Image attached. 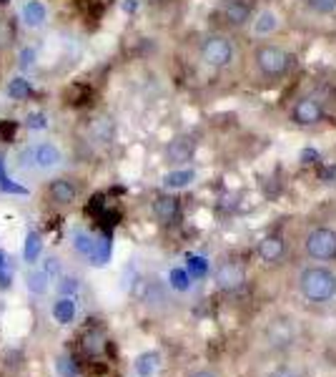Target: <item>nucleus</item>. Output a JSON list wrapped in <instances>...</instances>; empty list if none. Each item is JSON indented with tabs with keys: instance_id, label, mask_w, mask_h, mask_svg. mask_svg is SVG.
<instances>
[{
	"instance_id": "f257e3e1",
	"label": "nucleus",
	"mask_w": 336,
	"mask_h": 377,
	"mask_svg": "<svg viewBox=\"0 0 336 377\" xmlns=\"http://www.w3.org/2000/svg\"><path fill=\"white\" fill-rule=\"evenodd\" d=\"M254 66L266 81H279L294 70L296 56L279 43H259L254 50Z\"/></svg>"
},
{
	"instance_id": "f03ea898",
	"label": "nucleus",
	"mask_w": 336,
	"mask_h": 377,
	"mask_svg": "<svg viewBox=\"0 0 336 377\" xmlns=\"http://www.w3.org/2000/svg\"><path fill=\"white\" fill-rule=\"evenodd\" d=\"M199 58L208 68H231L236 61V43L224 33H211L199 43Z\"/></svg>"
},
{
	"instance_id": "7ed1b4c3",
	"label": "nucleus",
	"mask_w": 336,
	"mask_h": 377,
	"mask_svg": "<svg viewBox=\"0 0 336 377\" xmlns=\"http://www.w3.org/2000/svg\"><path fill=\"white\" fill-rule=\"evenodd\" d=\"M299 289L309 302H326L336 294V274L326 267H309L299 277Z\"/></svg>"
},
{
	"instance_id": "20e7f679",
	"label": "nucleus",
	"mask_w": 336,
	"mask_h": 377,
	"mask_svg": "<svg viewBox=\"0 0 336 377\" xmlns=\"http://www.w3.org/2000/svg\"><path fill=\"white\" fill-rule=\"evenodd\" d=\"M324 119H326V108L316 96L296 98L291 106V121L302 128H314V126L324 124Z\"/></svg>"
},
{
	"instance_id": "39448f33",
	"label": "nucleus",
	"mask_w": 336,
	"mask_h": 377,
	"mask_svg": "<svg viewBox=\"0 0 336 377\" xmlns=\"http://www.w3.org/2000/svg\"><path fill=\"white\" fill-rule=\"evenodd\" d=\"M304 249L314 259H324V262L336 259V231L331 226H316L306 234Z\"/></svg>"
},
{
	"instance_id": "423d86ee",
	"label": "nucleus",
	"mask_w": 336,
	"mask_h": 377,
	"mask_svg": "<svg viewBox=\"0 0 336 377\" xmlns=\"http://www.w3.org/2000/svg\"><path fill=\"white\" fill-rule=\"evenodd\" d=\"M254 10H256L254 0H224L219 8V21L226 28H244L256 15Z\"/></svg>"
},
{
	"instance_id": "0eeeda50",
	"label": "nucleus",
	"mask_w": 336,
	"mask_h": 377,
	"mask_svg": "<svg viewBox=\"0 0 336 377\" xmlns=\"http://www.w3.org/2000/svg\"><path fill=\"white\" fill-rule=\"evenodd\" d=\"M193 154H196V139L193 136H176V139L168 141V146H166V161L168 164H186V161H191Z\"/></svg>"
},
{
	"instance_id": "6e6552de",
	"label": "nucleus",
	"mask_w": 336,
	"mask_h": 377,
	"mask_svg": "<svg viewBox=\"0 0 336 377\" xmlns=\"http://www.w3.org/2000/svg\"><path fill=\"white\" fill-rule=\"evenodd\" d=\"M246 282V272H244V267L236 264V262H226V264L219 267V272H216V284L219 289L224 292H236L241 289Z\"/></svg>"
},
{
	"instance_id": "1a4fd4ad",
	"label": "nucleus",
	"mask_w": 336,
	"mask_h": 377,
	"mask_svg": "<svg viewBox=\"0 0 336 377\" xmlns=\"http://www.w3.org/2000/svg\"><path fill=\"white\" fill-rule=\"evenodd\" d=\"M48 199L58 206H70L78 199V184L73 179H53L48 184Z\"/></svg>"
},
{
	"instance_id": "9d476101",
	"label": "nucleus",
	"mask_w": 336,
	"mask_h": 377,
	"mask_svg": "<svg viewBox=\"0 0 336 377\" xmlns=\"http://www.w3.org/2000/svg\"><path fill=\"white\" fill-rule=\"evenodd\" d=\"M256 251H259L261 262H266V264H276V262H281L284 254H286V242H284L279 234H268V237H264L259 242Z\"/></svg>"
},
{
	"instance_id": "9b49d317",
	"label": "nucleus",
	"mask_w": 336,
	"mask_h": 377,
	"mask_svg": "<svg viewBox=\"0 0 336 377\" xmlns=\"http://www.w3.org/2000/svg\"><path fill=\"white\" fill-rule=\"evenodd\" d=\"M153 214H156V219L161 224H173L181 214L179 199H176V196H168V194L156 196V202H153Z\"/></svg>"
},
{
	"instance_id": "f8f14e48",
	"label": "nucleus",
	"mask_w": 336,
	"mask_h": 377,
	"mask_svg": "<svg viewBox=\"0 0 336 377\" xmlns=\"http://www.w3.org/2000/svg\"><path fill=\"white\" fill-rule=\"evenodd\" d=\"M21 18L28 28H41L48 21V10H46L41 0H26L21 8Z\"/></svg>"
},
{
	"instance_id": "ddd939ff",
	"label": "nucleus",
	"mask_w": 336,
	"mask_h": 377,
	"mask_svg": "<svg viewBox=\"0 0 336 377\" xmlns=\"http://www.w3.org/2000/svg\"><path fill=\"white\" fill-rule=\"evenodd\" d=\"M30 156H33V164L38 168H53L61 164V151H58V146L50 144V141L38 144V146L30 151Z\"/></svg>"
},
{
	"instance_id": "4468645a",
	"label": "nucleus",
	"mask_w": 336,
	"mask_h": 377,
	"mask_svg": "<svg viewBox=\"0 0 336 377\" xmlns=\"http://www.w3.org/2000/svg\"><path fill=\"white\" fill-rule=\"evenodd\" d=\"M251 23H254V33L259 35V38H266V35H274L276 30H279V15L271 10V8H266V10H261L259 15H254L251 18Z\"/></svg>"
},
{
	"instance_id": "2eb2a0df",
	"label": "nucleus",
	"mask_w": 336,
	"mask_h": 377,
	"mask_svg": "<svg viewBox=\"0 0 336 377\" xmlns=\"http://www.w3.org/2000/svg\"><path fill=\"white\" fill-rule=\"evenodd\" d=\"M81 349H83V355H88V357L101 355L106 349V335L101 329H88V332L81 337Z\"/></svg>"
},
{
	"instance_id": "dca6fc26",
	"label": "nucleus",
	"mask_w": 336,
	"mask_h": 377,
	"mask_svg": "<svg viewBox=\"0 0 336 377\" xmlns=\"http://www.w3.org/2000/svg\"><path fill=\"white\" fill-rule=\"evenodd\" d=\"M53 317L55 322H61V325H70L73 317H76V302L70 300V297H61V300L53 304Z\"/></svg>"
},
{
	"instance_id": "f3484780",
	"label": "nucleus",
	"mask_w": 336,
	"mask_h": 377,
	"mask_svg": "<svg viewBox=\"0 0 336 377\" xmlns=\"http://www.w3.org/2000/svg\"><path fill=\"white\" fill-rule=\"evenodd\" d=\"M193 179H196V171H193V168H179V171H171V174H166L164 184L168 188H181V186H188Z\"/></svg>"
},
{
	"instance_id": "a211bd4d",
	"label": "nucleus",
	"mask_w": 336,
	"mask_h": 377,
	"mask_svg": "<svg viewBox=\"0 0 336 377\" xmlns=\"http://www.w3.org/2000/svg\"><path fill=\"white\" fill-rule=\"evenodd\" d=\"M8 96L15 98V101H26V98L33 96V88H30V84H28L26 78H13L10 84H8Z\"/></svg>"
},
{
	"instance_id": "6ab92c4d",
	"label": "nucleus",
	"mask_w": 336,
	"mask_h": 377,
	"mask_svg": "<svg viewBox=\"0 0 336 377\" xmlns=\"http://www.w3.org/2000/svg\"><path fill=\"white\" fill-rule=\"evenodd\" d=\"M15 41V26L8 18H0V53L8 50Z\"/></svg>"
},
{
	"instance_id": "aec40b11",
	"label": "nucleus",
	"mask_w": 336,
	"mask_h": 377,
	"mask_svg": "<svg viewBox=\"0 0 336 377\" xmlns=\"http://www.w3.org/2000/svg\"><path fill=\"white\" fill-rule=\"evenodd\" d=\"M26 262H35V259L41 257V234L38 231H30L26 239Z\"/></svg>"
},
{
	"instance_id": "412c9836",
	"label": "nucleus",
	"mask_w": 336,
	"mask_h": 377,
	"mask_svg": "<svg viewBox=\"0 0 336 377\" xmlns=\"http://www.w3.org/2000/svg\"><path fill=\"white\" fill-rule=\"evenodd\" d=\"M156 365H158V355H153V352H148V355H141L136 362V370L141 377H151L153 372H156Z\"/></svg>"
},
{
	"instance_id": "4be33fe9",
	"label": "nucleus",
	"mask_w": 336,
	"mask_h": 377,
	"mask_svg": "<svg viewBox=\"0 0 336 377\" xmlns=\"http://www.w3.org/2000/svg\"><path fill=\"white\" fill-rule=\"evenodd\" d=\"M48 274L46 272H30L28 274V289L33 294H43L46 289H48Z\"/></svg>"
},
{
	"instance_id": "5701e85b",
	"label": "nucleus",
	"mask_w": 336,
	"mask_h": 377,
	"mask_svg": "<svg viewBox=\"0 0 336 377\" xmlns=\"http://www.w3.org/2000/svg\"><path fill=\"white\" fill-rule=\"evenodd\" d=\"M58 372H61V377H78V365L73 362V357H68V355H63V357H58Z\"/></svg>"
},
{
	"instance_id": "b1692460",
	"label": "nucleus",
	"mask_w": 336,
	"mask_h": 377,
	"mask_svg": "<svg viewBox=\"0 0 336 377\" xmlns=\"http://www.w3.org/2000/svg\"><path fill=\"white\" fill-rule=\"evenodd\" d=\"M304 3L319 15H329L336 10V0H304Z\"/></svg>"
},
{
	"instance_id": "393cba45",
	"label": "nucleus",
	"mask_w": 336,
	"mask_h": 377,
	"mask_svg": "<svg viewBox=\"0 0 336 377\" xmlns=\"http://www.w3.org/2000/svg\"><path fill=\"white\" fill-rule=\"evenodd\" d=\"M35 63V48H23L21 56H18V66H21V70L30 68Z\"/></svg>"
},
{
	"instance_id": "a878e982",
	"label": "nucleus",
	"mask_w": 336,
	"mask_h": 377,
	"mask_svg": "<svg viewBox=\"0 0 336 377\" xmlns=\"http://www.w3.org/2000/svg\"><path fill=\"white\" fill-rule=\"evenodd\" d=\"M0 188H3V191H10V194H26V188L13 184L10 179H6V176H0Z\"/></svg>"
},
{
	"instance_id": "bb28decb",
	"label": "nucleus",
	"mask_w": 336,
	"mask_h": 377,
	"mask_svg": "<svg viewBox=\"0 0 336 377\" xmlns=\"http://www.w3.org/2000/svg\"><path fill=\"white\" fill-rule=\"evenodd\" d=\"M76 246L83 251V254H90V251H93V242H90V237H86V234H78Z\"/></svg>"
},
{
	"instance_id": "cd10ccee",
	"label": "nucleus",
	"mask_w": 336,
	"mask_h": 377,
	"mask_svg": "<svg viewBox=\"0 0 336 377\" xmlns=\"http://www.w3.org/2000/svg\"><path fill=\"white\" fill-rule=\"evenodd\" d=\"M171 280H173V284L179 287V289H186L188 287V277H186L181 269H176V272H171Z\"/></svg>"
},
{
	"instance_id": "c85d7f7f",
	"label": "nucleus",
	"mask_w": 336,
	"mask_h": 377,
	"mask_svg": "<svg viewBox=\"0 0 336 377\" xmlns=\"http://www.w3.org/2000/svg\"><path fill=\"white\" fill-rule=\"evenodd\" d=\"M28 128H46V116L43 113H33L28 119Z\"/></svg>"
},
{
	"instance_id": "c756f323",
	"label": "nucleus",
	"mask_w": 336,
	"mask_h": 377,
	"mask_svg": "<svg viewBox=\"0 0 336 377\" xmlns=\"http://www.w3.org/2000/svg\"><path fill=\"white\" fill-rule=\"evenodd\" d=\"M188 267H191L196 274H204V262H201V259H191V262H188Z\"/></svg>"
},
{
	"instance_id": "7c9ffc66",
	"label": "nucleus",
	"mask_w": 336,
	"mask_h": 377,
	"mask_svg": "<svg viewBox=\"0 0 336 377\" xmlns=\"http://www.w3.org/2000/svg\"><path fill=\"white\" fill-rule=\"evenodd\" d=\"M76 280H63V284H61V289L63 292H73V289H76Z\"/></svg>"
},
{
	"instance_id": "2f4dec72",
	"label": "nucleus",
	"mask_w": 336,
	"mask_h": 377,
	"mask_svg": "<svg viewBox=\"0 0 336 377\" xmlns=\"http://www.w3.org/2000/svg\"><path fill=\"white\" fill-rule=\"evenodd\" d=\"M268 377H296L294 372H288V370H276V372H271Z\"/></svg>"
},
{
	"instance_id": "473e14b6",
	"label": "nucleus",
	"mask_w": 336,
	"mask_h": 377,
	"mask_svg": "<svg viewBox=\"0 0 336 377\" xmlns=\"http://www.w3.org/2000/svg\"><path fill=\"white\" fill-rule=\"evenodd\" d=\"M188 377H216V375L208 372V370H199V372H193V375H188Z\"/></svg>"
},
{
	"instance_id": "72a5a7b5",
	"label": "nucleus",
	"mask_w": 336,
	"mask_h": 377,
	"mask_svg": "<svg viewBox=\"0 0 336 377\" xmlns=\"http://www.w3.org/2000/svg\"><path fill=\"white\" fill-rule=\"evenodd\" d=\"M0 3H8V0H0Z\"/></svg>"
}]
</instances>
